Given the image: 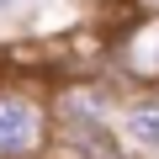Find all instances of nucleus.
I'll return each instance as SVG.
<instances>
[{
    "instance_id": "1",
    "label": "nucleus",
    "mask_w": 159,
    "mask_h": 159,
    "mask_svg": "<svg viewBox=\"0 0 159 159\" xmlns=\"http://www.w3.org/2000/svg\"><path fill=\"white\" fill-rule=\"evenodd\" d=\"M127 85L122 80H64L48 90V111H53V148L69 143H90V138H111L117 133V106H122Z\"/></svg>"
},
{
    "instance_id": "2",
    "label": "nucleus",
    "mask_w": 159,
    "mask_h": 159,
    "mask_svg": "<svg viewBox=\"0 0 159 159\" xmlns=\"http://www.w3.org/2000/svg\"><path fill=\"white\" fill-rule=\"evenodd\" d=\"M0 159H53V111L32 85H0Z\"/></svg>"
},
{
    "instance_id": "3",
    "label": "nucleus",
    "mask_w": 159,
    "mask_h": 159,
    "mask_svg": "<svg viewBox=\"0 0 159 159\" xmlns=\"http://www.w3.org/2000/svg\"><path fill=\"white\" fill-rule=\"evenodd\" d=\"M117 143L133 159H159V85H127L117 106Z\"/></svg>"
},
{
    "instance_id": "4",
    "label": "nucleus",
    "mask_w": 159,
    "mask_h": 159,
    "mask_svg": "<svg viewBox=\"0 0 159 159\" xmlns=\"http://www.w3.org/2000/svg\"><path fill=\"white\" fill-rule=\"evenodd\" d=\"M133 16H159V0H127Z\"/></svg>"
},
{
    "instance_id": "5",
    "label": "nucleus",
    "mask_w": 159,
    "mask_h": 159,
    "mask_svg": "<svg viewBox=\"0 0 159 159\" xmlns=\"http://www.w3.org/2000/svg\"><path fill=\"white\" fill-rule=\"evenodd\" d=\"M21 6H37V0H0V16H6V11H21Z\"/></svg>"
}]
</instances>
